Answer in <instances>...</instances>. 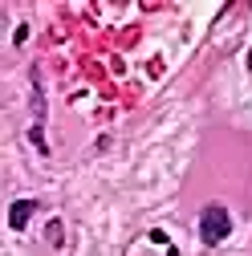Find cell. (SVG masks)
I'll list each match as a JSON object with an SVG mask.
<instances>
[{
  "label": "cell",
  "mask_w": 252,
  "mask_h": 256,
  "mask_svg": "<svg viewBox=\"0 0 252 256\" xmlns=\"http://www.w3.org/2000/svg\"><path fill=\"white\" fill-rule=\"evenodd\" d=\"M33 212H37V200H16L12 208H8V228H28V220H33Z\"/></svg>",
  "instance_id": "2"
},
{
  "label": "cell",
  "mask_w": 252,
  "mask_h": 256,
  "mask_svg": "<svg viewBox=\"0 0 252 256\" xmlns=\"http://www.w3.org/2000/svg\"><path fill=\"white\" fill-rule=\"evenodd\" d=\"M232 236V216H228V208L224 204H208L204 212H200V240L204 244H224Z\"/></svg>",
  "instance_id": "1"
},
{
  "label": "cell",
  "mask_w": 252,
  "mask_h": 256,
  "mask_svg": "<svg viewBox=\"0 0 252 256\" xmlns=\"http://www.w3.org/2000/svg\"><path fill=\"white\" fill-rule=\"evenodd\" d=\"M28 41V24H16V33H12V45H24Z\"/></svg>",
  "instance_id": "3"
}]
</instances>
